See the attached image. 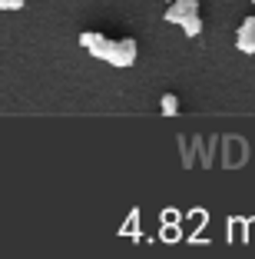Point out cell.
<instances>
[{
	"label": "cell",
	"mask_w": 255,
	"mask_h": 259,
	"mask_svg": "<svg viewBox=\"0 0 255 259\" xmlns=\"http://www.w3.org/2000/svg\"><path fill=\"white\" fill-rule=\"evenodd\" d=\"M252 4H255V0H252Z\"/></svg>",
	"instance_id": "30bf717a"
},
{
	"label": "cell",
	"mask_w": 255,
	"mask_h": 259,
	"mask_svg": "<svg viewBox=\"0 0 255 259\" xmlns=\"http://www.w3.org/2000/svg\"><path fill=\"white\" fill-rule=\"evenodd\" d=\"M159 113L163 116H176L179 113V97H176V93H163V97H159Z\"/></svg>",
	"instance_id": "8992f818"
},
{
	"label": "cell",
	"mask_w": 255,
	"mask_h": 259,
	"mask_svg": "<svg viewBox=\"0 0 255 259\" xmlns=\"http://www.w3.org/2000/svg\"><path fill=\"white\" fill-rule=\"evenodd\" d=\"M235 50L245 57H255V17H245L235 30Z\"/></svg>",
	"instance_id": "277c9868"
},
{
	"label": "cell",
	"mask_w": 255,
	"mask_h": 259,
	"mask_svg": "<svg viewBox=\"0 0 255 259\" xmlns=\"http://www.w3.org/2000/svg\"><path fill=\"white\" fill-rule=\"evenodd\" d=\"M199 14V0H169L166 4V23H182Z\"/></svg>",
	"instance_id": "5b68a950"
},
{
	"label": "cell",
	"mask_w": 255,
	"mask_h": 259,
	"mask_svg": "<svg viewBox=\"0 0 255 259\" xmlns=\"http://www.w3.org/2000/svg\"><path fill=\"white\" fill-rule=\"evenodd\" d=\"M136 57H139V44H136L133 37H120V40H113L110 54H106V63L126 70V67H133V63H136Z\"/></svg>",
	"instance_id": "6da1fadb"
},
{
	"label": "cell",
	"mask_w": 255,
	"mask_h": 259,
	"mask_svg": "<svg viewBox=\"0 0 255 259\" xmlns=\"http://www.w3.org/2000/svg\"><path fill=\"white\" fill-rule=\"evenodd\" d=\"M179 27H182V33H186V37H199V33H202V17L192 14L189 20H182Z\"/></svg>",
	"instance_id": "52a82bcc"
},
{
	"label": "cell",
	"mask_w": 255,
	"mask_h": 259,
	"mask_svg": "<svg viewBox=\"0 0 255 259\" xmlns=\"http://www.w3.org/2000/svg\"><path fill=\"white\" fill-rule=\"evenodd\" d=\"M80 47H83L90 57H96V60H106L113 40L106 37V33H99V30H86V33H80Z\"/></svg>",
	"instance_id": "3957f363"
},
{
	"label": "cell",
	"mask_w": 255,
	"mask_h": 259,
	"mask_svg": "<svg viewBox=\"0 0 255 259\" xmlns=\"http://www.w3.org/2000/svg\"><path fill=\"white\" fill-rule=\"evenodd\" d=\"M27 0H0V10H20Z\"/></svg>",
	"instance_id": "ba28073f"
},
{
	"label": "cell",
	"mask_w": 255,
	"mask_h": 259,
	"mask_svg": "<svg viewBox=\"0 0 255 259\" xmlns=\"http://www.w3.org/2000/svg\"><path fill=\"white\" fill-rule=\"evenodd\" d=\"M163 4H169V0H163Z\"/></svg>",
	"instance_id": "9c48e42d"
},
{
	"label": "cell",
	"mask_w": 255,
	"mask_h": 259,
	"mask_svg": "<svg viewBox=\"0 0 255 259\" xmlns=\"http://www.w3.org/2000/svg\"><path fill=\"white\" fill-rule=\"evenodd\" d=\"M219 143L225 146V153H222V166L235 169V166H242V163L248 160V143H245V140H239V137H222Z\"/></svg>",
	"instance_id": "7a4b0ae2"
}]
</instances>
